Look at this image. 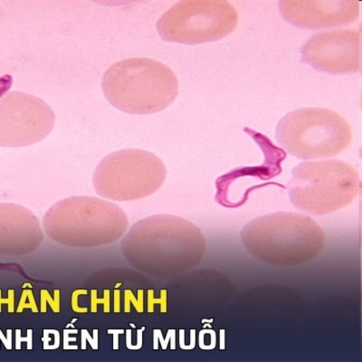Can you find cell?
Returning <instances> with one entry per match:
<instances>
[{
	"mask_svg": "<svg viewBox=\"0 0 362 362\" xmlns=\"http://www.w3.org/2000/svg\"><path fill=\"white\" fill-rule=\"evenodd\" d=\"M134 269L157 278L180 276L202 261L206 241L202 229L174 215L148 216L132 225L121 244Z\"/></svg>",
	"mask_w": 362,
	"mask_h": 362,
	"instance_id": "cell-1",
	"label": "cell"
},
{
	"mask_svg": "<svg viewBox=\"0 0 362 362\" xmlns=\"http://www.w3.org/2000/svg\"><path fill=\"white\" fill-rule=\"evenodd\" d=\"M245 250L272 266L308 263L325 247V231L308 216L294 212L271 213L252 219L240 233Z\"/></svg>",
	"mask_w": 362,
	"mask_h": 362,
	"instance_id": "cell-2",
	"label": "cell"
},
{
	"mask_svg": "<svg viewBox=\"0 0 362 362\" xmlns=\"http://www.w3.org/2000/svg\"><path fill=\"white\" fill-rule=\"evenodd\" d=\"M54 242L73 248H95L124 237L129 218L121 206L95 197H71L54 204L42 221Z\"/></svg>",
	"mask_w": 362,
	"mask_h": 362,
	"instance_id": "cell-3",
	"label": "cell"
},
{
	"mask_svg": "<svg viewBox=\"0 0 362 362\" xmlns=\"http://www.w3.org/2000/svg\"><path fill=\"white\" fill-rule=\"evenodd\" d=\"M102 88L106 99L119 111L151 115L175 101L179 81L166 64L150 58H130L106 71Z\"/></svg>",
	"mask_w": 362,
	"mask_h": 362,
	"instance_id": "cell-4",
	"label": "cell"
},
{
	"mask_svg": "<svg viewBox=\"0 0 362 362\" xmlns=\"http://www.w3.org/2000/svg\"><path fill=\"white\" fill-rule=\"evenodd\" d=\"M292 173L289 198L294 208L306 214H332L351 205L360 192V174L345 161H308Z\"/></svg>",
	"mask_w": 362,
	"mask_h": 362,
	"instance_id": "cell-5",
	"label": "cell"
},
{
	"mask_svg": "<svg viewBox=\"0 0 362 362\" xmlns=\"http://www.w3.org/2000/svg\"><path fill=\"white\" fill-rule=\"evenodd\" d=\"M276 140L290 155L300 160L337 156L350 146V124L325 108H303L287 113L278 122Z\"/></svg>",
	"mask_w": 362,
	"mask_h": 362,
	"instance_id": "cell-6",
	"label": "cell"
},
{
	"mask_svg": "<svg viewBox=\"0 0 362 362\" xmlns=\"http://www.w3.org/2000/svg\"><path fill=\"white\" fill-rule=\"evenodd\" d=\"M167 170L156 155L126 148L106 156L93 177L97 195L112 202H134L157 192L166 180Z\"/></svg>",
	"mask_w": 362,
	"mask_h": 362,
	"instance_id": "cell-7",
	"label": "cell"
},
{
	"mask_svg": "<svg viewBox=\"0 0 362 362\" xmlns=\"http://www.w3.org/2000/svg\"><path fill=\"white\" fill-rule=\"evenodd\" d=\"M238 13L226 0H182L157 22L164 41L199 45L222 40L237 28Z\"/></svg>",
	"mask_w": 362,
	"mask_h": 362,
	"instance_id": "cell-8",
	"label": "cell"
},
{
	"mask_svg": "<svg viewBox=\"0 0 362 362\" xmlns=\"http://www.w3.org/2000/svg\"><path fill=\"white\" fill-rule=\"evenodd\" d=\"M56 115L43 100L21 92L0 98V146H29L53 130Z\"/></svg>",
	"mask_w": 362,
	"mask_h": 362,
	"instance_id": "cell-9",
	"label": "cell"
},
{
	"mask_svg": "<svg viewBox=\"0 0 362 362\" xmlns=\"http://www.w3.org/2000/svg\"><path fill=\"white\" fill-rule=\"evenodd\" d=\"M361 35L354 28L332 29L313 35L300 47L303 63L331 74L361 72Z\"/></svg>",
	"mask_w": 362,
	"mask_h": 362,
	"instance_id": "cell-10",
	"label": "cell"
},
{
	"mask_svg": "<svg viewBox=\"0 0 362 362\" xmlns=\"http://www.w3.org/2000/svg\"><path fill=\"white\" fill-rule=\"evenodd\" d=\"M279 11L287 22L311 29L350 25L360 17L356 0H281Z\"/></svg>",
	"mask_w": 362,
	"mask_h": 362,
	"instance_id": "cell-11",
	"label": "cell"
},
{
	"mask_svg": "<svg viewBox=\"0 0 362 362\" xmlns=\"http://www.w3.org/2000/svg\"><path fill=\"white\" fill-rule=\"evenodd\" d=\"M44 239L40 219L33 212L17 204L0 203V255L33 253Z\"/></svg>",
	"mask_w": 362,
	"mask_h": 362,
	"instance_id": "cell-12",
	"label": "cell"
},
{
	"mask_svg": "<svg viewBox=\"0 0 362 362\" xmlns=\"http://www.w3.org/2000/svg\"><path fill=\"white\" fill-rule=\"evenodd\" d=\"M50 305L52 310L54 313L60 312V291L56 290L54 292L53 297L50 296L49 293L47 290L41 291V312L45 313L47 311V305Z\"/></svg>",
	"mask_w": 362,
	"mask_h": 362,
	"instance_id": "cell-13",
	"label": "cell"
},
{
	"mask_svg": "<svg viewBox=\"0 0 362 362\" xmlns=\"http://www.w3.org/2000/svg\"><path fill=\"white\" fill-rule=\"evenodd\" d=\"M25 308L31 309L34 313L38 312L33 292L29 289L24 290V292L22 293L21 300L18 305V313H22Z\"/></svg>",
	"mask_w": 362,
	"mask_h": 362,
	"instance_id": "cell-14",
	"label": "cell"
},
{
	"mask_svg": "<svg viewBox=\"0 0 362 362\" xmlns=\"http://www.w3.org/2000/svg\"><path fill=\"white\" fill-rule=\"evenodd\" d=\"M103 296H105V297H103V299H98L97 298L96 290H93L92 292H90V303H92L90 310H92L93 313H96L97 305H98V303H103V305H105V313L110 312V291L105 290V293H103Z\"/></svg>",
	"mask_w": 362,
	"mask_h": 362,
	"instance_id": "cell-15",
	"label": "cell"
},
{
	"mask_svg": "<svg viewBox=\"0 0 362 362\" xmlns=\"http://www.w3.org/2000/svg\"><path fill=\"white\" fill-rule=\"evenodd\" d=\"M139 293V300H134V294L131 292L130 290H126L125 291V302H128V300H132V303H134L136 310L139 313H141L144 311V305H142V303H144V292H141V290L138 291Z\"/></svg>",
	"mask_w": 362,
	"mask_h": 362,
	"instance_id": "cell-16",
	"label": "cell"
},
{
	"mask_svg": "<svg viewBox=\"0 0 362 362\" xmlns=\"http://www.w3.org/2000/svg\"><path fill=\"white\" fill-rule=\"evenodd\" d=\"M86 290H76L72 296V308L76 313H87V308H80L78 305V298L81 294H86Z\"/></svg>",
	"mask_w": 362,
	"mask_h": 362,
	"instance_id": "cell-17",
	"label": "cell"
},
{
	"mask_svg": "<svg viewBox=\"0 0 362 362\" xmlns=\"http://www.w3.org/2000/svg\"><path fill=\"white\" fill-rule=\"evenodd\" d=\"M4 303H8L9 313L14 312V291H8V298L6 300L1 299V291H0V311H1V305Z\"/></svg>",
	"mask_w": 362,
	"mask_h": 362,
	"instance_id": "cell-18",
	"label": "cell"
}]
</instances>
